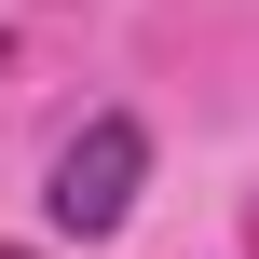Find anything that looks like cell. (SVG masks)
I'll return each instance as SVG.
<instances>
[{
  "label": "cell",
  "mask_w": 259,
  "mask_h": 259,
  "mask_svg": "<svg viewBox=\"0 0 259 259\" xmlns=\"http://www.w3.org/2000/svg\"><path fill=\"white\" fill-rule=\"evenodd\" d=\"M137 178H150V137H137V109H96V123L55 150V178H41V219L96 246V232H123V219H137Z\"/></svg>",
  "instance_id": "6da1fadb"
},
{
  "label": "cell",
  "mask_w": 259,
  "mask_h": 259,
  "mask_svg": "<svg viewBox=\"0 0 259 259\" xmlns=\"http://www.w3.org/2000/svg\"><path fill=\"white\" fill-rule=\"evenodd\" d=\"M0 259H41V246H0Z\"/></svg>",
  "instance_id": "7a4b0ae2"
}]
</instances>
